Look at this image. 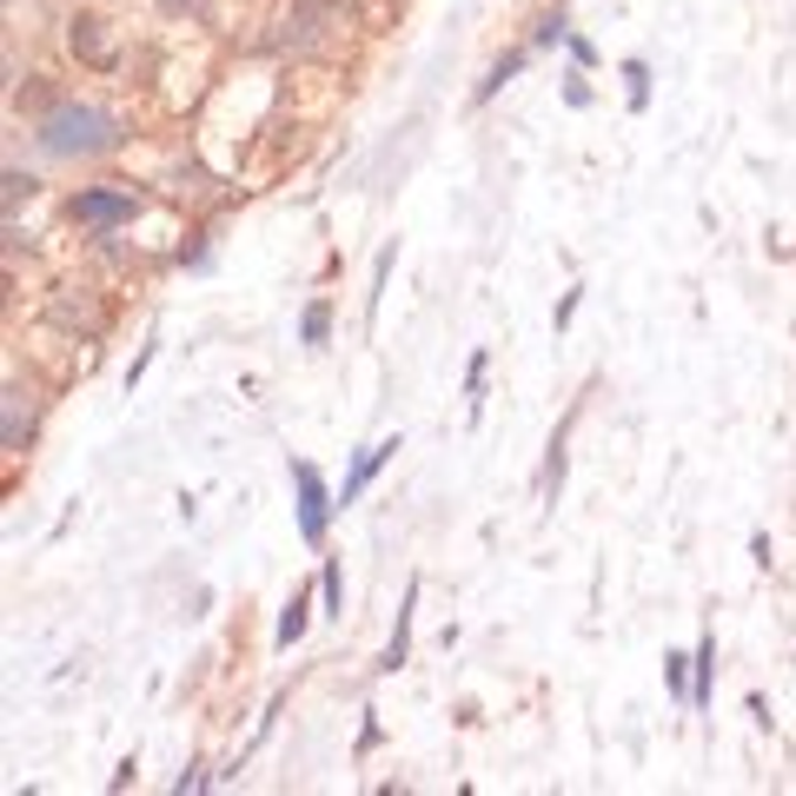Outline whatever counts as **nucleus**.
<instances>
[{"mask_svg": "<svg viewBox=\"0 0 796 796\" xmlns=\"http://www.w3.org/2000/svg\"><path fill=\"white\" fill-rule=\"evenodd\" d=\"M518 66H525V60H518V53H511V60H498V66H492V80H485V86H478V100H492V93H498V86H505V80H511V73H518Z\"/></svg>", "mask_w": 796, "mask_h": 796, "instance_id": "9", "label": "nucleus"}, {"mask_svg": "<svg viewBox=\"0 0 796 796\" xmlns=\"http://www.w3.org/2000/svg\"><path fill=\"white\" fill-rule=\"evenodd\" d=\"M292 485H299V531H306V545H319L325 518H332V498H325V485H319L312 465H292Z\"/></svg>", "mask_w": 796, "mask_h": 796, "instance_id": "2", "label": "nucleus"}, {"mask_svg": "<svg viewBox=\"0 0 796 796\" xmlns=\"http://www.w3.org/2000/svg\"><path fill=\"white\" fill-rule=\"evenodd\" d=\"M73 219H86V226H120V219H133V193H80V199H73Z\"/></svg>", "mask_w": 796, "mask_h": 796, "instance_id": "3", "label": "nucleus"}, {"mask_svg": "<svg viewBox=\"0 0 796 796\" xmlns=\"http://www.w3.org/2000/svg\"><path fill=\"white\" fill-rule=\"evenodd\" d=\"M697 671H704V678H697L691 704H711V671H717V644H711V638H704V651H697Z\"/></svg>", "mask_w": 796, "mask_h": 796, "instance_id": "7", "label": "nucleus"}, {"mask_svg": "<svg viewBox=\"0 0 796 796\" xmlns=\"http://www.w3.org/2000/svg\"><path fill=\"white\" fill-rule=\"evenodd\" d=\"M319 591H325V604L332 611H345V578H339V565L325 558V571H319Z\"/></svg>", "mask_w": 796, "mask_h": 796, "instance_id": "8", "label": "nucleus"}, {"mask_svg": "<svg viewBox=\"0 0 796 796\" xmlns=\"http://www.w3.org/2000/svg\"><path fill=\"white\" fill-rule=\"evenodd\" d=\"M113 139H120V126H113L100 106H80V100L40 120V146L60 153V159H73V153H106Z\"/></svg>", "mask_w": 796, "mask_h": 796, "instance_id": "1", "label": "nucleus"}, {"mask_svg": "<svg viewBox=\"0 0 796 796\" xmlns=\"http://www.w3.org/2000/svg\"><path fill=\"white\" fill-rule=\"evenodd\" d=\"M624 80H631V106H644V100H651V73L631 60V66H624Z\"/></svg>", "mask_w": 796, "mask_h": 796, "instance_id": "10", "label": "nucleus"}, {"mask_svg": "<svg viewBox=\"0 0 796 796\" xmlns=\"http://www.w3.org/2000/svg\"><path fill=\"white\" fill-rule=\"evenodd\" d=\"M306 611H312L306 598H292V604H286V618H279V644H299V638H306Z\"/></svg>", "mask_w": 796, "mask_h": 796, "instance_id": "6", "label": "nucleus"}, {"mask_svg": "<svg viewBox=\"0 0 796 796\" xmlns=\"http://www.w3.org/2000/svg\"><path fill=\"white\" fill-rule=\"evenodd\" d=\"M664 678H671V691H678V697H691V691H684V658H664Z\"/></svg>", "mask_w": 796, "mask_h": 796, "instance_id": "13", "label": "nucleus"}, {"mask_svg": "<svg viewBox=\"0 0 796 796\" xmlns=\"http://www.w3.org/2000/svg\"><path fill=\"white\" fill-rule=\"evenodd\" d=\"M325 325H332V319H325V306H312V312H306V345H319V339H325Z\"/></svg>", "mask_w": 796, "mask_h": 796, "instance_id": "12", "label": "nucleus"}, {"mask_svg": "<svg viewBox=\"0 0 796 796\" xmlns=\"http://www.w3.org/2000/svg\"><path fill=\"white\" fill-rule=\"evenodd\" d=\"M412 604H418V585L405 591V611H399V631H392V644H385V664H379V671H399V664L412 658Z\"/></svg>", "mask_w": 796, "mask_h": 796, "instance_id": "5", "label": "nucleus"}, {"mask_svg": "<svg viewBox=\"0 0 796 796\" xmlns=\"http://www.w3.org/2000/svg\"><path fill=\"white\" fill-rule=\"evenodd\" d=\"M392 452H399V438H385V445H372V452H359V465H352V478H345V492H339V505H352V498H359V492L372 485V472H379V465H385Z\"/></svg>", "mask_w": 796, "mask_h": 796, "instance_id": "4", "label": "nucleus"}, {"mask_svg": "<svg viewBox=\"0 0 796 796\" xmlns=\"http://www.w3.org/2000/svg\"><path fill=\"white\" fill-rule=\"evenodd\" d=\"M551 40H565V13H545V20H538V46H551Z\"/></svg>", "mask_w": 796, "mask_h": 796, "instance_id": "11", "label": "nucleus"}]
</instances>
